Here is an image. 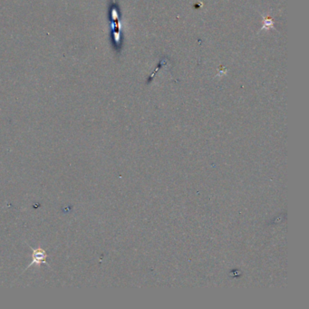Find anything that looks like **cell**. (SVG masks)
I'll return each mask as SVG.
<instances>
[{
    "label": "cell",
    "instance_id": "cell-1",
    "mask_svg": "<svg viewBox=\"0 0 309 309\" xmlns=\"http://www.w3.org/2000/svg\"><path fill=\"white\" fill-rule=\"evenodd\" d=\"M28 246H29V248L31 249V251H32V254H31L32 261L28 264V266L26 268L24 271H26L27 269H28L31 267L35 266V265L36 267L40 268L42 264H45V265H47L48 268H51V267L49 266V264L47 262V258L48 257V255H47L46 251L44 249H42L41 247H38L37 249H34L33 247H31L30 245Z\"/></svg>",
    "mask_w": 309,
    "mask_h": 309
}]
</instances>
